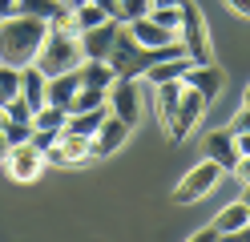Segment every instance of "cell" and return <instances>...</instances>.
<instances>
[{"mask_svg": "<svg viewBox=\"0 0 250 242\" xmlns=\"http://www.w3.org/2000/svg\"><path fill=\"white\" fill-rule=\"evenodd\" d=\"M44 32H49V21H41V16H4L0 21V65H8V69L33 65Z\"/></svg>", "mask_w": 250, "mask_h": 242, "instance_id": "obj_1", "label": "cell"}, {"mask_svg": "<svg viewBox=\"0 0 250 242\" xmlns=\"http://www.w3.org/2000/svg\"><path fill=\"white\" fill-rule=\"evenodd\" d=\"M37 69L44 77H57V73H69L81 65V44H77V37H69V32H57L49 28L44 32V41H41V53H37Z\"/></svg>", "mask_w": 250, "mask_h": 242, "instance_id": "obj_2", "label": "cell"}, {"mask_svg": "<svg viewBox=\"0 0 250 242\" xmlns=\"http://www.w3.org/2000/svg\"><path fill=\"white\" fill-rule=\"evenodd\" d=\"M178 41L186 48V57H190L194 65H206L210 61V28H206V16H202V8L194 4V0H178Z\"/></svg>", "mask_w": 250, "mask_h": 242, "instance_id": "obj_3", "label": "cell"}, {"mask_svg": "<svg viewBox=\"0 0 250 242\" xmlns=\"http://www.w3.org/2000/svg\"><path fill=\"white\" fill-rule=\"evenodd\" d=\"M218 182H222V166L206 157V161H198V166H194V170L178 182L174 202H178V206H194V202L206 198V194H214V190H218Z\"/></svg>", "mask_w": 250, "mask_h": 242, "instance_id": "obj_4", "label": "cell"}, {"mask_svg": "<svg viewBox=\"0 0 250 242\" xmlns=\"http://www.w3.org/2000/svg\"><path fill=\"white\" fill-rule=\"evenodd\" d=\"M105 105L125 125H137V117H142V77H117L105 93Z\"/></svg>", "mask_w": 250, "mask_h": 242, "instance_id": "obj_5", "label": "cell"}, {"mask_svg": "<svg viewBox=\"0 0 250 242\" xmlns=\"http://www.w3.org/2000/svg\"><path fill=\"white\" fill-rule=\"evenodd\" d=\"M93 161V141L81 137V133H69V129H61L57 141L44 150V166H89Z\"/></svg>", "mask_w": 250, "mask_h": 242, "instance_id": "obj_6", "label": "cell"}, {"mask_svg": "<svg viewBox=\"0 0 250 242\" xmlns=\"http://www.w3.org/2000/svg\"><path fill=\"white\" fill-rule=\"evenodd\" d=\"M105 61H109V69H113V77H142V69H146L142 44L129 37V28H117V37H113V44H109Z\"/></svg>", "mask_w": 250, "mask_h": 242, "instance_id": "obj_7", "label": "cell"}, {"mask_svg": "<svg viewBox=\"0 0 250 242\" xmlns=\"http://www.w3.org/2000/svg\"><path fill=\"white\" fill-rule=\"evenodd\" d=\"M202 113H206V101L190 89V85H182V97H178V109H174V117H169V125H166V133L174 137V141H186L198 129V121H202Z\"/></svg>", "mask_w": 250, "mask_h": 242, "instance_id": "obj_8", "label": "cell"}, {"mask_svg": "<svg viewBox=\"0 0 250 242\" xmlns=\"http://www.w3.org/2000/svg\"><path fill=\"white\" fill-rule=\"evenodd\" d=\"M0 166L8 170V177L12 182H21V186H28V182H37V177L44 174V154L41 150H33V145H12V150L4 154V161Z\"/></svg>", "mask_w": 250, "mask_h": 242, "instance_id": "obj_9", "label": "cell"}, {"mask_svg": "<svg viewBox=\"0 0 250 242\" xmlns=\"http://www.w3.org/2000/svg\"><path fill=\"white\" fill-rule=\"evenodd\" d=\"M129 133H133V125H125L121 117L105 113V121L97 125V133L89 137V141H93V161H97V157H109V154H117L121 145L129 141Z\"/></svg>", "mask_w": 250, "mask_h": 242, "instance_id": "obj_10", "label": "cell"}, {"mask_svg": "<svg viewBox=\"0 0 250 242\" xmlns=\"http://www.w3.org/2000/svg\"><path fill=\"white\" fill-rule=\"evenodd\" d=\"M182 85H190L202 101H214L218 93H222V85H226V77H222V69H218L214 61H206V65H190V69L182 73Z\"/></svg>", "mask_w": 250, "mask_h": 242, "instance_id": "obj_11", "label": "cell"}, {"mask_svg": "<svg viewBox=\"0 0 250 242\" xmlns=\"http://www.w3.org/2000/svg\"><path fill=\"white\" fill-rule=\"evenodd\" d=\"M206 157L218 161V166H222V174H230L246 154H238V141H234L230 129H214V133L206 137Z\"/></svg>", "mask_w": 250, "mask_h": 242, "instance_id": "obj_12", "label": "cell"}, {"mask_svg": "<svg viewBox=\"0 0 250 242\" xmlns=\"http://www.w3.org/2000/svg\"><path fill=\"white\" fill-rule=\"evenodd\" d=\"M125 28H129V37L142 44V48H158V44H169L178 41L174 28H162L158 21H149V16H137V21H125Z\"/></svg>", "mask_w": 250, "mask_h": 242, "instance_id": "obj_13", "label": "cell"}, {"mask_svg": "<svg viewBox=\"0 0 250 242\" xmlns=\"http://www.w3.org/2000/svg\"><path fill=\"white\" fill-rule=\"evenodd\" d=\"M121 21H101L97 28H85L81 37H77V44H81V57H105L109 44H113Z\"/></svg>", "mask_w": 250, "mask_h": 242, "instance_id": "obj_14", "label": "cell"}, {"mask_svg": "<svg viewBox=\"0 0 250 242\" xmlns=\"http://www.w3.org/2000/svg\"><path fill=\"white\" fill-rule=\"evenodd\" d=\"M77 81H81L85 89H105L109 93V85H113V69H109V61L105 57H81V65H77Z\"/></svg>", "mask_w": 250, "mask_h": 242, "instance_id": "obj_15", "label": "cell"}, {"mask_svg": "<svg viewBox=\"0 0 250 242\" xmlns=\"http://www.w3.org/2000/svg\"><path fill=\"white\" fill-rule=\"evenodd\" d=\"M81 89V81H77V69H69V73H57V77H49V85H44V101L49 105H65L69 109V101H73V93Z\"/></svg>", "mask_w": 250, "mask_h": 242, "instance_id": "obj_16", "label": "cell"}, {"mask_svg": "<svg viewBox=\"0 0 250 242\" xmlns=\"http://www.w3.org/2000/svg\"><path fill=\"white\" fill-rule=\"evenodd\" d=\"M178 97H182V81H158L153 85V109H158L162 125H169V117L178 109Z\"/></svg>", "mask_w": 250, "mask_h": 242, "instance_id": "obj_17", "label": "cell"}, {"mask_svg": "<svg viewBox=\"0 0 250 242\" xmlns=\"http://www.w3.org/2000/svg\"><path fill=\"white\" fill-rule=\"evenodd\" d=\"M44 85H49V77H44L37 65H24V69H21V97L28 101V109H41L44 105Z\"/></svg>", "mask_w": 250, "mask_h": 242, "instance_id": "obj_18", "label": "cell"}, {"mask_svg": "<svg viewBox=\"0 0 250 242\" xmlns=\"http://www.w3.org/2000/svg\"><path fill=\"white\" fill-rule=\"evenodd\" d=\"M246 222H250V210H246V198H242V202H230L222 214H218L214 230L218 234H246Z\"/></svg>", "mask_w": 250, "mask_h": 242, "instance_id": "obj_19", "label": "cell"}, {"mask_svg": "<svg viewBox=\"0 0 250 242\" xmlns=\"http://www.w3.org/2000/svg\"><path fill=\"white\" fill-rule=\"evenodd\" d=\"M105 113H109V105L85 109V113H69V117H65V129H69V133H81V137H93V133H97V125L105 121Z\"/></svg>", "mask_w": 250, "mask_h": 242, "instance_id": "obj_20", "label": "cell"}, {"mask_svg": "<svg viewBox=\"0 0 250 242\" xmlns=\"http://www.w3.org/2000/svg\"><path fill=\"white\" fill-rule=\"evenodd\" d=\"M190 57H174V61H158V65H149V69L142 73L146 81H149V85H158V81H182V73L186 69H190Z\"/></svg>", "mask_w": 250, "mask_h": 242, "instance_id": "obj_21", "label": "cell"}, {"mask_svg": "<svg viewBox=\"0 0 250 242\" xmlns=\"http://www.w3.org/2000/svg\"><path fill=\"white\" fill-rule=\"evenodd\" d=\"M65 0H17V16H41V21H53L61 12Z\"/></svg>", "mask_w": 250, "mask_h": 242, "instance_id": "obj_22", "label": "cell"}, {"mask_svg": "<svg viewBox=\"0 0 250 242\" xmlns=\"http://www.w3.org/2000/svg\"><path fill=\"white\" fill-rule=\"evenodd\" d=\"M105 105V89H77L73 101H69V113H85V109H101Z\"/></svg>", "mask_w": 250, "mask_h": 242, "instance_id": "obj_23", "label": "cell"}, {"mask_svg": "<svg viewBox=\"0 0 250 242\" xmlns=\"http://www.w3.org/2000/svg\"><path fill=\"white\" fill-rule=\"evenodd\" d=\"M0 133H4V141H8V145H24L28 137H33V121H8V117H4Z\"/></svg>", "mask_w": 250, "mask_h": 242, "instance_id": "obj_24", "label": "cell"}, {"mask_svg": "<svg viewBox=\"0 0 250 242\" xmlns=\"http://www.w3.org/2000/svg\"><path fill=\"white\" fill-rule=\"evenodd\" d=\"M4 117H8V121H33V109H28V101L17 93L12 101H4Z\"/></svg>", "mask_w": 250, "mask_h": 242, "instance_id": "obj_25", "label": "cell"}, {"mask_svg": "<svg viewBox=\"0 0 250 242\" xmlns=\"http://www.w3.org/2000/svg\"><path fill=\"white\" fill-rule=\"evenodd\" d=\"M117 8H121V21H137L149 12V0H117Z\"/></svg>", "mask_w": 250, "mask_h": 242, "instance_id": "obj_26", "label": "cell"}, {"mask_svg": "<svg viewBox=\"0 0 250 242\" xmlns=\"http://www.w3.org/2000/svg\"><path fill=\"white\" fill-rule=\"evenodd\" d=\"M246 129H250V109H246V101H242L238 113H234V121H230V133L238 137V133H246Z\"/></svg>", "mask_w": 250, "mask_h": 242, "instance_id": "obj_27", "label": "cell"}, {"mask_svg": "<svg viewBox=\"0 0 250 242\" xmlns=\"http://www.w3.org/2000/svg\"><path fill=\"white\" fill-rule=\"evenodd\" d=\"M214 238H222V234L214 230V226H202V230L194 234V242H214Z\"/></svg>", "mask_w": 250, "mask_h": 242, "instance_id": "obj_28", "label": "cell"}, {"mask_svg": "<svg viewBox=\"0 0 250 242\" xmlns=\"http://www.w3.org/2000/svg\"><path fill=\"white\" fill-rule=\"evenodd\" d=\"M226 8L238 12V16H246V12H250V0H226Z\"/></svg>", "mask_w": 250, "mask_h": 242, "instance_id": "obj_29", "label": "cell"}, {"mask_svg": "<svg viewBox=\"0 0 250 242\" xmlns=\"http://www.w3.org/2000/svg\"><path fill=\"white\" fill-rule=\"evenodd\" d=\"M4 16H17V0H0V21Z\"/></svg>", "mask_w": 250, "mask_h": 242, "instance_id": "obj_30", "label": "cell"}, {"mask_svg": "<svg viewBox=\"0 0 250 242\" xmlns=\"http://www.w3.org/2000/svg\"><path fill=\"white\" fill-rule=\"evenodd\" d=\"M8 150H12V145L4 141V133H0V161H4V154H8Z\"/></svg>", "mask_w": 250, "mask_h": 242, "instance_id": "obj_31", "label": "cell"}, {"mask_svg": "<svg viewBox=\"0 0 250 242\" xmlns=\"http://www.w3.org/2000/svg\"><path fill=\"white\" fill-rule=\"evenodd\" d=\"M153 4H178V0H149V8H153Z\"/></svg>", "mask_w": 250, "mask_h": 242, "instance_id": "obj_32", "label": "cell"}, {"mask_svg": "<svg viewBox=\"0 0 250 242\" xmlns=\"http://www.w3.org/2000/svg\"><path fill=\"white\" fill-rule=\"evenodd\" d=\"M65 4H69V8H77V4H85V0H65Z\"/></svg>", "mask_w": 250, "mask_h": 242, "instance_id": "obj_33", "label": "cell"}, {"mask_svg": "<svg viewBox=\"0 0 250 242\" xmlns=\"http://www.w3.org/2000/svg\"><path fill=\"white\" fill-rule=\"evenodd\" d=\"M0 125H4V105H0Z\"/></svg>", "mask_w": 250, "mask_h": 242, "instance_id": "obj_34", "label": "cell"}]
</instances>
